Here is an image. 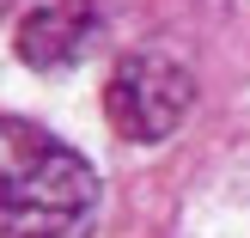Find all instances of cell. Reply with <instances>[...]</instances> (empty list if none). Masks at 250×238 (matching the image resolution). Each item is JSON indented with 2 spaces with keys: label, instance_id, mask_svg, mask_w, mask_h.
I'll return each mask as SVG.
<instances>
[{
  "label": "cell",
  "instance_id": "cell-1",
  "mask_svg": "<svg viewBox=\"0 0 250 238\" xmlns=\"http://www.w3.org/2000/svg\"><path fill=\"white\" fill-rule=\"evenodd\" d=\"M98 220V171L67 141L0 122V238H85Z\"/></svg>",
  "mask_w": 250,
  "mask_h": 238
},
{
  "label": "cell",
  "instance_id": "cell-2",
  "mask_svg": "<svg viewBox=\"0 0 250 238\" xmlns=\"http://www.w3.org/2000/svg\"><path fill=\"white\" fill-rule=\"evenodd\" d=\"M189 104H195V80L171 55H159V49L122 55L116 67H110V80H104V116H110V129H116L122 141H134V147L165 141V134L189 116Z\"/></svg>",
  "mask_w": 250,
  "mask_h": 238
},
{
  "label": "cell",
  "instance_id": "cell-3",
  "mask_svg": "<svg viewBox=\"0 0 250 238\" xmlns=\"http://www.w3.org/2000/svg\"><path fill=\"white\" fill-rule=\"evenodd\" d=\"M98 31H104V12H98L92 0H49V6L24 12L19 55H24V67H37V73H67V67H80L98 49Z\"/></svg>",
  "mask_w": 250,
  "mask_h": 238
}]
</instances>
